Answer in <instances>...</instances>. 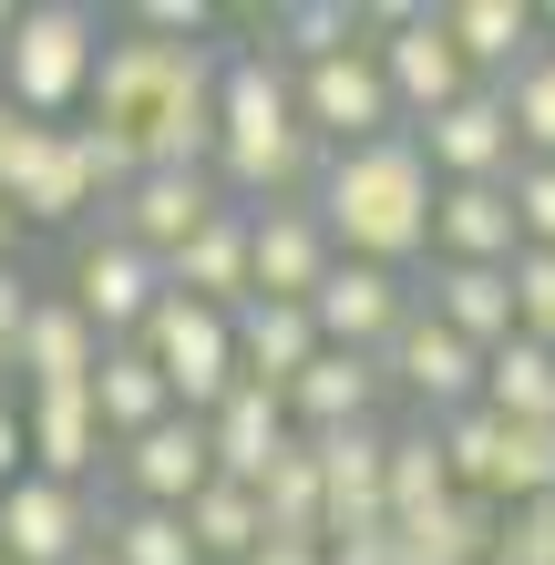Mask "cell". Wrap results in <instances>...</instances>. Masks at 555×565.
<instances>
[{
    "label": "cell",
    "instance_id": "44",
    "mask_svg": "<svg viewBox=\"0 0 555 565\" xmlns=\"http://www.w3.org/2000/svg\"><path fill=\"white\" fill-rule=\"evenodd\" d=\"M247 565H330V555H319V545H257Z\"/></svg>",
    "mask_w": 555,
    "mask_h": 565
},
{
    "label": "cell",
    "instance_id": "32",
    "mask_svg": "<svg viewBox=\"0 0 555 565\" xmlns=\"http://www.w3.org/2000/svg\"><path fill=\"white\" fill-rule=\"evenodd\" d=\"M93 555H104V565H206V555L185 545V514H154V504H124V514H104Z\"/></svg>",
    "mask_w": 555,
    "mask_h": 565
},
{
    "label": "cell",
    "instance_id": "42",
    "mask_svg": "<svg viewBox=\"0 0 555 565\" xmlns=\"http://www.w3.org/2000/svg\"><path fill=\"white\" fill-rule=\"evenodd\" d=\"M21 473H31V443H21V402L0 391V493H11Z\"/></svg>",
    "mask_w": 555,
    "mask_h": 565
},
{
    "label": "cell",
    "instance_id": "25",
    "mask_svg": "<svg viewBox=\"0 0 555 565\" xmlns=\"http://www.w3.org/2000/svg\"><path fill=\"white\" fill-rule=\"evenodd\" d=\"M166 288L175 298H206V309H237L247 298V206H216L195 237L166 257Z\"/></svg>",
    "mask_w": 555,
    "mask_h": 565
},
{
    "label": "cell",
    "instance_id": "3",
    "mask_svg": "<svg viewBox=\"0 0 555 565\" xmlns=\"http://www.w3.org/2000/svg\"><path fill=\"white\" fill-rule=\"evenodd\" d=\"M93 62H104V11L83 0H21L11 42H0V93H11L21 124H73L93 93Z\"/></svg>",
    "mask_w": 555,
    "mask_h": 565
},
{
    "label": "cell",
    "instance_id": "19",
    "mask_svg": "<svg viewBox=\"0 0 555 565\" xmlns=\"http://www.w3.org/2000/svg\"><path fill=\"white\" fill-rule=\"evenodd\" d=\"M21 443L42 483H93V462H114L104 422H93V391H21Z\"/></svg>",
    "mask_w": 555,
    "mask_h": 565
},
{
    "label": "cell",
    "instance_id": "29",
    "mask_svg": "<svg viewBox=\"0 0 555 565\" xmlns=\"http://www.w3.org/2000/svg\"><path fill=\"white\" fill-rule=\"evenodd\" d=\"M381 504H391V524L452 504V462H442V443H433V422H402V431H391V452H381Z\"/></svg>",
    "mask_w": 555,
    "mask_h": 565
},
{
    "label": "cell",
    "instance_id": "5",
    "mask_svg": "<svg viewBox=\"0 0 555 565\" xmlns=\"http://www.w3.org/2000/svg\"><path fill=\"white\" fill-rule=\"evenodd\" d=\"M288 73H299V124H309L330 154L402 135V114H391V83H381V52H371V42H350V52H330V62H288Z\"/></svg>",
    "mask_w": 555,
    "mask_h": 565
},
{
    "label": "cell",
    "instance_id": "16",
    "mask_svg": "<svg viewBox=\"0 0 555 565\" xmlns=\"http://www.w3.org/2000/svg\"><path fill=\"white\" fill-rule=\"evenodd\" d=\"M381 452H391V431H381V422L309 431V462H319V514H330V535H371V524H391V504H381ZM330 535H319V545H330Z\"/></svg>",
    "mask_w": 555,
    "mask_h": 565
},
{
    "label": "cell",
    "instance_id": "37",
    "mask_svg": "<svg viewBox=\"0 0 555 565\" xmlns=\"http://www.w3.org/2000/svg\"><path fill=\"white\" fill-rule=\"evenodd\" d=\"M73 145H83V175H93V206H114V195L145 175V145L114 135V124H73Z\"/></svg>",
    "mask_w": 555,
    "mask_h": 565
},
{
    "label": "cell",
    "instance_id": "24",
    "mask_svg": "<svg viewBox=\"0 0 555 565\" xmlns=\"http://www.w3.org/2000/svg\"><path fill=\"white\" fill-rule=\"evenodd\" d=\"M535 31H545L535 0H442V42L463 52V73H473V83H504L514 62L535 52Z\"/></svg>",
    "mask_w": 555,
    "mask_h": 565
},
{
    "label": "cell",
    "instance_id": "12",
    "mask_svg": "<svg viewBox=\"0 0 555 565\" xmlns=\"http://www.w3.org/2000/svg\"><path fill=\"white\" fill-rule=\"evenodd\" d=\"M114 473H124V504H154V514H185L195 493L216 483V452H206V422L195 412H166L154 431L114 443Z\"/></svg>",
    "mask_w": 555,
    "mask_h": 565
},
{
    "label": "cell",
    "instance_id": "8",
    "mask_svg": "<svg viewBox=\"0 0 555 565\" xmlns=\"http://www.w3.org/2000/svg\"><path fill=\"white\" fill-rule=\"evenodd\" d=\"M412 145H421V164H433V185H504L514 164H525L494 83H473L463 104H442L433 124H412Z\"/></svg>",
    "mask_w": 555,
    "mask_h": 565
},
{
    "label": "cell",
    "instance_id": "1",
    "mask_svg": "<svg viewBox=\"0 0 555 565\" xmlns=\"http://www.w3.org/2000/svg\"><path fill=\"white\" fill-rule=\"evenodd\" d=\"M319 164L330 145L299 124V73H288V52L257 31V42H226L216 62V195L226 206H299L319 185Z\"/></svg>",
    "mask_w": 555,
    "mask_h": 565
},
{
    "label": "cell",
    "instance_id": "46",
    "mask_svg": "<svg viewBox=\"0 0 555 565\" xmlns=\"http://www.w3.org/2000/svg\"><path fill=\"white\" fill-rule=\"evenodd\" d=\"M11 21H21V0H0V42H11Z\"/></svg>",
    "mask_w": 555,
    "mask_h": 565
},
{
    "label": "cell",
    "instance_id": "43",
    "mask_svg": "<svg viewBox=\"0 0 555 565\" xmlns=\"http://www.w3.org/2000/svg\"><path fill=\"white\" fill-rule=\"evenodd\" d=\"M319 555H330V565H402V555H391V524H371V535H330Z\"/></svg>",
    "mask_w": 555,
    "mask_h": 565
},
{
    "label": "cell",
    "instance_id": "15",
    "mask_svg": "<svg viewBox=\"0 0 555 565\" xmlns=\"http://www.w3.org/2000/svg\"><path fill=\"white\" fill-rule=\"evenodd\" d=\"M330 226H319V206L299 195V206H247V298H299L330 278Z\"/></svg>",
    "mask_w": 555,
    "mask_h": 565
},
{
    "label": "cell",
    "instance_id": "17",
    "mask_svg": "<svg viewBox=\"0 0 555 565\" xmlns=\"http://www.w3.org/2000/svg\"><path fill=\"white\" fill-rule=\"evenodd\" d=\"M93 371H104V329H93L62 288H42L31 319H21V340H11V381L21 391H83Z\"/></svg>",
    "mask_w": 555,
    "mask_h": 565
},
{
    "label": "cell",
    "instance_id": "38",
    "mask_svg": "<svg viewBox=\"0 0 555 565\" xmlns=\"http://www.w3.org/2000/svg\"><path fill=\"white\" fill-rule=\"evenodd\" d=\"M504 278H514V329L555 350V247H514Z\"/></svg>",
    "mask_w": 555,
    "mask_h": 565
},
{
    "label": "cell",
    "instance_id": "48",
    "mask_svg": "<svg viewBox=\"0 0 555 565\" xmlns=\"http://www.w3.org/2000/svg\"><path fill=\"white\" fill-rule=\"evenodd\" d=\"M0 391H11V371H0Z\"/></svg>",
    "mask_w": 555,
    "mask_h": 565
},
{
    "label": "cell",
    "instance_id": "50",
    "mask_svg": "<svg viewBox=\"0 0 555 565\" xmlns=\"http://www.w3.org/2000/svg\"><path fill=\"white\" fill-rule=\"evenodd\" d=\"M545 21H555V11H545Z\"/></svg>",
    "mask_w": 555,
    "mask_h": 565
},
{
    "label": "cell",
    "instance_id": "31",
    "mask_svg": "<svg viewBox=\"0 0 555 565\" xmlns=\"http://www.w3.org/2000/svg\"><path fill=\"white\" fill-rule=\"evenodd\" d=\"M185 545L206 555V565H247L257 545H268V524H257V493L247 483H206L185 504Z\"/></svg>",
    "mask_w": 555,
    "mask_h": 565
},
{
    "label": "cell",
    "instance_id": "6",
    "mask_svg": "<svg viewBox=\"0 0 555 565\" xmlns=\"http://www.w3.org/2000/svg\"><path fill=\"white\" fill-rule=\"evenodd\" d=\"M0 206H11L21 226L93 216V175H83L73 124H11V135H0Z\"/></svg>",
    "mask_w": 555,
    "mask_h": 565
},
{
    "label": "cell",
    "instance_id": "36",
    "mask_svg": "<svg viewBox=\"0 0 555 565\" xmlns=\"http://www.w3.org/2000/svg\"><path fill=\"white\" fill-rule=\"evenodd\" d=\"M494 504H555V422H504Z\"/></svg>",
    "mask_w": 555,
    "mask_h": 565
},
{
    "label": "cell",
    "instance_id": "18",
    "mask_svg": "<svg viewBox=\"0 0 555 565\" xmlns=\"http://www.w3.org/2000/svg\"><path fill=\"white\" fill-rule=\"evenodd\" d=\"M412 309H421V319H442L463 350L514 340V278H504V268H452V257H421Z\"/></svg>",
    "mask_w": 555,
    "mask_h": 565
},
{
    "label": "cell",
    "instance_id": "14",
    "mask_svg": "<svg viewBox=\"0 0 555 565\" xmlns=\"http://www.w3.org/2000/svg\"><path fill=\"white\" fill-rule=\"evenodd\" d=\"M216 206H226V195H216V175H175V164H145V175L104 206V226H114L124 247H145L154 268H166V257H175V247H185Z\"/></svg>",
    "mask_w": 555,
    "mask_h": 565
},
{
    "label": "cell",
    "instance_id": "34",
    "mask_svg": "<svg viewBox=\"0 0 555 565\" xmlns=\"http://www.w3.org/2000/svg\"><path fill=\"white\" fill-rule=\"evenodd\" d=\"M268 42L288 62H330V52L361 42V11H350V0H288V11H268Z\"/></svg>",
    "mask_w": 555,
    "mask_h": 565
},
{
    "label": "cell",
    "instance_id": "26",
    "mask_svg": "<svg viewBox=\"0 0 555 565\" xmlns=\"http://www.w3.org/2000/svg\"><path fill=\"white\" fill-rule=\"evenodd\" d=\"M494 524H504V504H483V493H452V504L391 524V555H402V565H483V555H494Z\"/></svg>",
    "mask_w": 555,
    "mask_h": 565
},
{
    "label": "cell",
    "instance_id": "40",
    "mask_svg": "<svg viewBox=\"0 0 555 565\" xmlns=\"http://www.w3.org/2000/svg\"><path fill=\"white\" fill-rule=\"evenodd\" d=\"M504 195H514V237H525V247H555V164H514V175H504Z\"/></svg>",
    "mask_w": 555,
    "mask_h": 565
},
{
    "label": "cell",
    "instance_id": "22",
    "mask_svg": "<svg viewBox=\"0 0 555 565\" xmlns=\"http://www.w3.org/2000/svg\"><path fill=\"white\" fill-rule=\"evenodd\" d=\"M226 329H237V381H257V391H288L319 360V329L299 298H237Z\"/></svg>",
    "mask_w": 555,
    "mask_h": 565
},
{
    "label": "cell",
    "instance_id": "35",
    "mask_svg": "<svg viewBox=\"0 0 555 565\" xmlns=\"http://www.w3.org/2000/svg\"><path fill=\"white\" fill-rule=\"evenodd\" d=\"M433 443H442V462H452V493H483L494 504V462H504V422L494 412H452V422H433Z\"/></svg>",
    "mask_w": 555,
    "mask_h": 565
},
{
    "label": "cell",
    "instance_id": "9",
    "mask_svg": "<svg viewBox=\"0 0 555 565\" xmlns=\"http://www.w3.org/2000/svg\"><path fill=\"white\" fill-rule=\"evenodd\" d=\"M62 298L104 329V350L114 340H135V329L154 319V298H166V268H154L145 247H124L114 226H93V237L73 247V278H62Z\"/></svg>",
    "mask_w": 555,
    "mask_h": 565
},
{
    "label": "cell",
    "instance_id": "47",
    "mask_svg": "<svg viewBox=\"0 0 555 565\" xmlns=\"http://www.w3.org/2000/svg\"><path fill=\"white\" fill-rule=\"evenodd\" d=\"M11 124H21V114H11V93H0V135H11Z\"/></svg>",
    "mask_w": 555,
    "mask_h": 565
},
{
    "label": "cell",
    "instance_id": "4",
    "mask_svg": "<svg viewBox=\"0 0 555 565\" xmlns=\"http://www.w3.org/2000/svg\"><path fill=\"white\" fill-rule=\"evenodd\" d=\"M135 350L154 360V381L175 391V412L206 422L226 391H237V329H226V309H206V298H154V319L135 329Z\"/></svg>",
    "mask_w": 555,
    "mask_h": 565
},
{
    "label": "cell",
    "instance_id": "27",
    "mask_svg": "<svg viewBox=\"0 0 555 565\" xmlns=\"http://www.w3.org/2000/svg\"><path fill=\"white\" fill-rule=\"evenodd\" d=\"M83 391H93V422H104V443H135V431H154V422L175 412V391L154 381V360H145L135 340H114V350H104V371H93Z\"/></svg>",
    "mask_w": 555,
    "mask_h": 565
},
{
    "label": "cell",
    "instance_id": "41",
    "mask_svg": "<svg viewBox=\"0 0 555 565\" xmlns=\"http://www.w3.org/2000/svg\"><path fill=\"white\" fill-rule=\"evenodd\" d=\"M31 298H42V288H31L21 268H0V371H11V340H21V319H31Z\"/></svg>",
    "mask_w": 555,
    "mask_h": 565
},
{
    "label": "cell",
    "instance_id": "20",
    "mask_svg": "<svg viewBox=\"0 0 555 565\" xmlns=\"http://www.w3.org/2000/svg\"><path fill=\"white\" fill-rule=\"evenodd\" d=\"M299 443V431H288V402L278 391H257V381H237L226 391V402L206 412V452H216V483H268V462Z\"/></svg>",
    "mask_w": 555,
    "mask_h": 565
},
{
    "label": "cell",
    "instance_id": "30",
    "mask_svg": "<svg viewBox=\"0 0 555 565\" xmlns=\"http://www.w3.org/2000/svg\"><path fill=\"white\" fill-rule=\"evenodd\" d=\"M257 524H268V545H319L330 535V514H319V462L309 443H288L268 462V483H257Z\"/></svg>",
    "mask_w": 555,
    "mask_h": 565
},
{
    "label": "cell",
    "instance_id": "7",
    "mask_svg": "<svg viewBox=\"0 0 555 565\" xmlns=\"http://www.w3.org/2000/svg\"><path fill=\"white\" fill-rule=\"evenodd\" d=\"M381 391H412L421 422H452V412L483 402V350H463L442 319L412 309L402 329H391V350H381Z\"/></svg>",
    "mask_w": 555,
    "mask_h": 565
},
{
    "label": "cell",
    "instance_id": "28",
    "mask_svg": "<svg viewBox=\"0 0 555 565\" xmlns=\"http://www.w3.org/2000/svg\"><path fill=\"white\" fill-rule=\"evenodd\" d=\"M483 412L494 422H555V350L545 340H494L483 350Z\"/></svg>",
    "mask_w": 555,
    "mask_h": 565
},
{
    "label": "cell",
    "instance_id": "13",
    "mask_svg": "<svg viewBox=\"0 0 555 565\" xmlns=\"http://www.w3.org/2000/svg\"><path fill=\"white\" fill-rule=\"evenodd\" d=\"M371 52H381V83H391V114H402V135H412V124H433L442 104H463V93H473L463 52L442 42V0H433V11H412V21L391 31V42H371Z\"/></svg>",
    "mask_w": 555,
    "mask_h": 565
},
{
    "label": "cell",
    "instance_id": "21",
    "mask_svg": "<svg viewBox=\"0 0 555 565\" xmlns=\"http://www.w3.org/2000/svg\"><path fill=\"white\" fill-rule=\"evenodd\" d=\"M288 402V431H350V422H381V360H361V350H319L299 381L278 391Z\"/></svg>",
    "mask_w": 555,
    "mask_h": 565
},
{
    "label": "cell",
    "instance_id": "23",
    "mask_svg": "<svg viewBox=\"0 0 555 565\" xmlns=\"http://www.w3.org/2000/svg\"><path fill=\"white\" fill-rule=\"evenodd\" d=\"M514 195L504 185H433V257L452 268H514Z\"/></svg>",
    "mask_w": 555,
    "mask_h": 565
},
{
    "label": "cell",
    "instance_id": "45",
    "mask_svg": "<svg viewBox=\"0 0 555 565\" xmlns=\"http://www.w3.org/2000/svg\"><path fill=\"white\" fill-rule=\"evenodd\" d=\"M11 247H21V216H11V206H0V268H11Z\"/></svg>",
    "mask_w": 555,
    "mask_h": 565
},
{
    "label": "cell",
    "instance_id": "11",
    "mask_svg": "<svg viewBox=\"0 0 555 565\" xmlns=\"http://www.w3.org/2000/svg\"><path fill=\"white\" fill-rule=\"evenodd\" d=\"M402 319H412V278L361 268V257H330V278L309 288V329H319V350H361V360H381Z\"/></svg>",
    "mask_w": 555,
    "mask_h": 565
},
{
    "label": "cell",
    "instance_id": "33",
    "mask_svg": "<svg viewBox=\"0 0 555 565\" xmlns=\"http://www.w3.org/2000/svg\"><path fill=\"white\" fill-rule=\"evenodd\" d=\"M504 93V124H514V145H525L535 164H555V42H535L514 73L494 83Z\"/></svg>",
    "mask_w": 555,
    "mask_h": 565
},
{
    "label": "cell",
    "instance_id": "10",
    "mask_svg": "<svg viewBox=\"0 0 555 565\" xmlns=\"http://www.w3.org/2000/svg\"><path fill=\"white\" fill-rule=\"evenodd\" d=\"M93 535H104V514H93L83 483L21 473L11 493H0V565H83Z\"/></svg>",
    "mask_w": 555,
    "mask_h": 565
},
{
    "label": "cell",
    "instance_id": "2",
    "mask_svg": "<svg viewBox=\"0 0 555 565\" xmlns=\"http://www.w3.org/2000/svg\"><path fill=\"white\" fill-rule=\"evenodd\" d=\"M319 226H330L340 257H361V268H391L412 278L421 257H433V164H421L412 135H381V145H350L319 164L309 185Z\"/></svg>",
    "mask_w": 555,
    "mask_h": 565
},
{
    "label": "cell",
    "instance_id": "39",
    "mask_svg": "<svg viewBox=\"0 0 555 565\" xmlns=\"http://www.w3.org/2000/svg\"><path fill=\"white\" fill-rule=\"evenodd\" d=\"M483 565H555V504H504Z\"/></svg>",
    "mask_w": 555,
    "mask_h": 565
},
{
    "label": "cell",
    "instance_id": "49",
    "mask_svg": "<svg viewBox=\"0 0 555 565\" xmlns=\"http://www.w3.org/2000/svg\"><path fill=\"white\" fill-rule=\"evenodd\" d=\"M83 565H104V555H83Z\"/></svg>",
    "mask_w": 555,
    "mask_h": 565
}]
</instances>
